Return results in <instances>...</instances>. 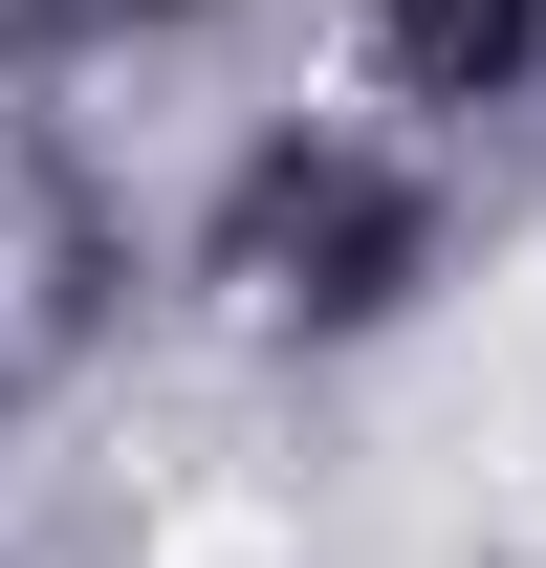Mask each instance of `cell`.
<instances>
[{"mask_svg":"<svg viewBox=\"0 0 546 568\" xmlns=\"http://www.w3.org/2000/svg\"><path fill=\"white\" fill-rule=\"evenodd\" d=\"M415 263H437V219H415L394 153H350V132L241 153V197H219V284H241L263 328H372Z\"/></svg>","mask_w":546,"mask_h":568,"instance_id":"cell-1","label":"cell"},{"mask_svg":"<svg viewBox=\"0 0 546 568\" xmlns=\"http://www.w3.org/2000/svg\"><path fill=\"white\" fill-rule=\"evenodd\" d=\"M67 328H88V219H67V175L0 132V416L67 372Z\"/></svg>","mask_w":546,"mask_h":568,"instance_id":"cell-2","label":"cell"},{"mask_svg":"<svg viewBox=\"0 0 546 568\" xmlns=\"http://www.w3.org/2000/svg\"><path fill=\"white\" fill-rule=\"evenodd\" d=\"M525 67H546V0H394V88H437V110H481Z\"/></svg>","mask_w":546,"mask_h":568,"instance_id":"cell-3","label":"cell"},{"mask_svg":"<svg viewBox=\"0 0 546 568\" xmlns=\"http://www.w3.org/2000/svg\"><path fill=\"white\" fill-rule=\"evenodd\" d=\"M132 22H153V0H132Z\"/></svg>","mask_w":546,"mask_h":568,"instance_id":"cell-4","label":"cell"}]
</instances>
